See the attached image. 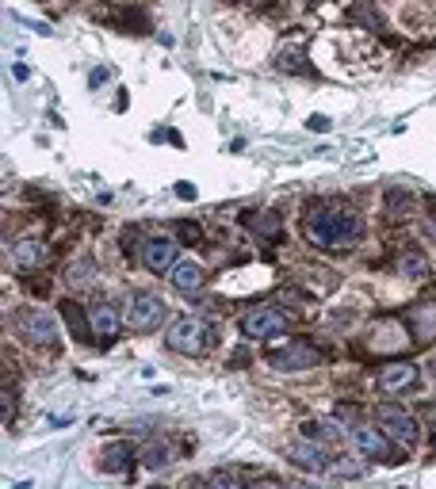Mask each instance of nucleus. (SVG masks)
Returning a JSON list of instances; mask_svg holds the SVG:
<instances>
[{"mask_svg": "<svg viewBox=\"0 0 436 489\" xmlns=\"http://www.w3.org/2000/svg\"><path fill=\"white\" fill-rule=\"evenodd\" d=\"M237 325H242L245 341H276V336L291 329V321H288V314H280L276 306H253V310L242 314Z\"/></svg>", "mask_w": 436, "mask_h": 489, "instance_id": "20e7f679", "label": "nucleus"}, {"mask_svg": "<svg viewBox=\"0 0 436 489\" xmlns=\"http://www.w3.org/2000/svg\"><path fill=\"white\" fill-rule=\"evenodd\" d=\"M176 195H180V199H195V188H191L188 180H180V183H176Z\"/></svg>", "mask_w": 436, "mask_h": 489, "instance_id": "cd10ccee", "label": "nucleus"}, {"mask_svg": "<svg viewBox=\"0 0 436 489\" xmlns=\"http://www.w3.org/2000/svg\"><path fill=\"white\" fill-rule=\"evenodd\" d=\"M16 329H20L23 341L35 344V348H58V341H62L58 317L50 310H39V306H31V310H20Z\"/></svg>", "mask_w": 436, "mask_h": 489, "instance_id": "39448f33", "label": "nucleus"}, {"mask_svg": "<svg viewBox=\"0 0 436 489\" xmlns=\"http://www.w3.org/2000/svg\"><path fill=\"white\" fill-rule=\"evenodd\" d=\"M169 280H173L176 290H184V295H200L203 283H207V268L200 264V260H176Z\"/></svg>", "mask_w": 436, "mask_h": 489, "instance_id": "dca6fc26", "label": "nucleus"}, {"mask_svg": "<svg viewBox=\"0 0 436 489\" xmlns=\"http://www.w3.org/2000/svg\"><path fill=\"white\" fill-rule=\"evenodd\" d=\"M12 76H16V81H27L31 73H27V66H12Z\"/></svg>", "mask_w": 436, "mask_h": 489, "instance_id": "c85d7f7f", "label": "nucleus"}, {"mask_svg": "<svg viewBox=\"0 0 436 489\" xmlns=\"http://www.w3.org/2000/svg\"><path fill=\"white\" fill-rule=\"evenodd\" d=\"M410 333L417 344H436V298L410 306Z\"/></svg>", "mask_w": 436, "mask_h": 489, "instance_id": "2eb2a0df", "label": "nucleus"}, {"mask_svg": "<svg viewBox=\"0 0 436 489\" xmlns=\"http://www.w3.org/2000/svg\"><path fill=\"white\" fill-rule=\"evenodd\" d=\"M8 260H12L16 268H23V271L47 268V260H50V244H47V241H39V237H20V241H12V244H8Z\"/></svg>", "mask_w": 436, "mask_h": 489, "instance_id": "f8f14e48", "label": "nucleus"}, {"mask_svg": "<svg viewBox=\"0 0 436 489\" xmlns=\"http://www.w3.org/2000/svg\"><path fill=\"white\" fill-rule=\"evenodd\" d=\"M176 260H180V244L173 237H149V241H142V264L149 271L165 275V271H173Z\"/></svg>", "mask_w": 436, "mask_h": 489, "instance_id": "ddd939ff", "label": "nucleus"}, {"mask_svg": "<svg viewBox=\"0 0 436 489\" xmlns=\"http://www.w3.org/2000/svg\"><path fill=\"white\" fill-rule=\"evenodd\" d=\"M62 275H66V283H69L73 290H88V287L96 283V264H93L88 256H77V260H69Z\"/></svg>", "mask_w": 436, "mask_h": 489, "instance_id": "aec40b11", "label": "nucleus"}, {"mask_svg": "<svg viewBox=\"0 0 436 489\" xmlns=\"http://www.w3.org/2000/svg\"><path fill=\"white\" fill-rule=\"evenodd\" d=\"M123 4H130V0H123Z\"/></svg>", "mask_w": 436, "mask_h": 489, "instance_id": "473e14b6", "label": "nucleus"}, {"mask_svg": "<svg viewBox=\"0 0 436 489\" xmlns=\"http://www.w3.org/2000/svg\"><path fill=\"white\" fill-rule=\"evenodd\" d=\"M165 321V302L154 295V290H134L127 302V325L134 333H154Z\"/></svg>", "mask_w": 436, "mask_h": 489, "instance_id": "6e6552de", "label": "nucleus"}, {"mask_svg": "<svg viewBox=\"0 0 436 489\" xmlns=\"http://www.w3.org/2000/svg\"><path fill=\"white\" fill-rule=\"evenodd\" d=\"M176 237L188 241V244H203V229L195 222H176Z\"/></svg>", "mask_w": 436, "mask_h": 489, "instance_id": "a878e982", "label": "nucleus"}, {"mask_svg": "<svg viewBox=\"0 0 436 489\" xmlns=\"http://www.w3.org/2000/svg\"><path fill=\"white\" fill-rule=\"evenodd\" d=\"M352 448L364 458H371V463H383V458H390V436L383 432V428L356 424L352 428Z\"/></svg>", "mask_w": 436, "mask_h": 489, "instance_id": "4468645a", "label": "nucleus"}, {"mask_svg": "<svg viewBox=\"0 0 436 489\" xmlns=\"http://www.w3.org/2000/svg\"><path fill=\"white\" fill-rule=\"evenodd\" d=\"M417 378H421V367H417L414 360H390V363L379 367V390H383V394H405V390H414Z\"/></svg>", "mask_w": 436, "mask_h": 489, "instance_id": "1a4fd4ad", "label": "nucleus"}, {"mask_svg": "<svg viewBox=\"0 0 436 489\" xmlns=\"http://www.w3.org/2000/svg\"><path fill=\"white\" fill-rule=\"evenodd\" d=\"M387 214L390 218H405V214H414V195H405V191H387Z\"/></svg>", "mask_w": 436, "mask_h": 489, "instance_id": "b1692460", "label": "nucleus"}, {"mask_svg": "<svg viewBox=\"0 0 436 489\" xmlns=\"http://www.w3.org/2000/svg\"><path fill=\"white\" fill-rule=\"evenodd\" d=\"M425 229H429V237L436 241V218H429V222H425Z\"/></svg>", "mask_w": 436, "mask_h": 489, "instance_id": "c756f323", "label": "nucleus"}, {"mask_svg": "<svg viewBox=\"0 0 436 489\" xmlns=\"http://www.w3.org/2000/svg\"><path fill=\"white\" fill-rule=\"evenodd\" d=\"M303 436H310V440H322V443H337V440H341L334 421H307V424H303Z\"/></svg>", "mask_w": 436, "mask_h": 489, "instance_id": "393cba45", "label": "nucleus"}, {"mask_svg": "<svg viewBox=\"0 0 436 489\" xmlns=\"http://www.w3.org/2000/svg\"><path fill=\"white\" fill-rule=\"evenodd\" d=\"M288 458L298 467V470H307V474H325L329 470V451L322 448V440H295L291 448H288Z\"/></svg>", "mask_w": 436, "mask_h": 489, "instance_id": "9b49d317", "label": "nucleus"}, {"mask_svg": "<svg viewBox=\"0 0 436 489\" xmlns=\"http://www.w3.org/2000/svg\"><path fill=\"white\" fill-rule=\"evenodd\" d=\"M395 271L405 275V280H425V275H429V260L421 256V253H402L395 260Z\"/></svg>", "mask_w": 436, "mask_h": 489, "instance_id": "5701e85b", "label": "nucleus"}, {"mask_svg": "<svg viewBox=\"0 0 436 489\" xmlns=\"http://www.w3.org/2000/svg\"><path fill=\"white\" fill-rule=\"evenodd\" d=\"M245 226H249V234L261 237V241H280V234H283L280 214H272V210H249Z\"/></svg>", "mask_w": 436, "mask_h": 489, "instance_id": "a211bd4d", "label": "nucleus"}, {"mask_svg": "<svg viewBox=\"0 0 436 489\" xmlns=\"http://www.w3.org/2000/svg\"><path fill=\"white\" fill-rule=\"evenodd\" d=\"M249 478H261V474L242 470V467H218V470H210L203 482H207V485H230V489H237V485H245Z\"/></svg>", "mask_w": 436, "mask_h": 489, "instance_id": "4be33fe9", "label": "nucleus"}, {"mask_svg": "<svg viewBox=\"0 0 436 489\" xmlns=\"http://www.w3.org/2000/svg\"><path fill=\"white\" fill-rule=\"evenodd\" d=\"M138 458H142V467H146V470H161V467H169V463H173V448H169V440H149V443H142Z\"/></svg>", "mask_w": 436, "mask_h": 489, "instance_id": "412c9836", "label": "nucleus"}, {"mask_svg": "<svg viewBox=\"0 0 436 489\" xmlns=\"http://www.w3.org/2000/svg\"><path fill=\"white\" fill-rule=\"evenodd\" d=\"M237 4H261V0H237Z\"/></svg>", "mask_w": 436, "mask_h": 489, "instance_id": "7c9ffc66", "label": "nucleus"}, {"mask_svg": "<svg viewBox=\"0 0 436 489\" xmlns=\"http://www.w3.org/2000/svg\"><path fill=\"white\" fill-rule=\"evenodd\" d=\"M303 237L322 253H349L364 237V218L349 203H314L303 214Z\"/></svg>", "mask_w": 436, "mask_h": 489, "instance_id": "f257e3e1", "label": "nucleus"}, {"mask_svg": "<svg viewBox=\"0 0 436 489\" xmlns=\"http://www.w3.org/2000/svg\"><path fill=\"white\" fill-rule=\"evenodd\" d=\"M307 127H310V130H322V134H325L329 127H334V122H329L325 115H310V119H307Z\"/></svg>", "mask_w": 436, "mask_h": 489, "instance_id": "bb28decb", "label": "nucleus"}, {"mask_svg": "<svg viewBox=\"0 0 436 489\" xmlns=\"http://www.w3.org/2000/svg\"><path fill=\"white\" fill-rule=\"evenodd\" d=\"M165 344H169L173 351H180V356H203V351L210 348V325L203 317H173L169 329H165Z\"/></svg>", "mask_w": 436, "mask_h": 489, "instance_id": "f03ea898", "label": "nucleus"}, {"mask_svg": "<svg viewBox=\"0 0 436 489\" xmlns=\"http://www.w3.org/2000/svg\"><path fill=\"white\" fill-rule=\"evenodd\" d=\"M364 351L368 356H402L405 348H410V333H405V325L398 317H383V321H375V325L364 333Z\"/></svg>", "mask_w": 436, "mask_h": 489, "instance_id": "7ed1b4c3", "label": "nucleus"}, {"mask_svg": "<svg viewBox=\"0 0 436 489\" xmlns=\"http://www.w3.org/2000/svg\"><path fill=\"white\" fill-rule=\"evenodd\" d=\"M62 317H66V325H69V333L77 336V341H93V317H88V306H77V302H62Z\"/></svg>", "mask_w": 436, "mask_h": 489, "instance_id": "6ab92c4d", "label": "nucleus"}, {"mask_svg": "<svg viewBox=\"0 0 436 489\" xmlns=\"http://www.w3.org/2000/svg\"><path fill=\"white\" fill-rule=\"evenodd\" d=\"M130 463H134V443L130 440L103 443V451H100V470L103 474H123V470H130Z\"/></svg>", "mask_w": 436, "mask_h": 489, "instance_id": "f3484780", "label": "nucleus"}, {"mask_svg": "<svg viewBox=\"0 0 436 489\" xmlns=\"http://www.w3.org/2000/svg\"><path fill=\"white\" fill-rule=\"evenodd\" d=\"M88 317H93V333L100 336V344H111L127 325V314H119V306L111 298H100L88 306Z\"/></svg>", "mask_w": 436, "mask_h": 489, "instance_id": "9d476101", "label": "nucleus"}, {"mask_svg": "<svg viewBox=\"0 0 436 489\" xmlns=\"http://www.w3.org/2000/svg\"><path fill=\"white\" fill-rule=\"evenodd\" d=\"M432 443H436V424H432Z\"/></svg>", "mask_w": 436, "mask_h": 489, "instance_id": "2f4dec72", "label": "nucleus"}, {"mask_svg": "<svg viewBox=\"0 0 436 489\" xmlns=\"http://www.w3.org/2000/svg\"><path fill=\"white\" fill-rule=\"evenodd\" d=\"M322 363V348L314 344V341H291V344H283L276 351H268V367H276V371H310V367H318Z\"/></svg>", "mask_w": 436, "mask_h": 489, "instance_id": "423d86ee", "label": "nucleus"}, {"mask_svg": "<svg viewBox=\"0 0 436 489\" xmlns=\"http://www.w3.org/2000/svg\"><path fill=\"white\" fill-rule=\"evenodd\" d=\"M375 417H379V428L390 436V443H398V448H417L421 443V424L414 413H405L398 405H379Z\"/></svg>", "mask_w": 436, "mask_h": 489, "instance_id": "0eeeda50", "label": "nucleus"}]
</instances>
